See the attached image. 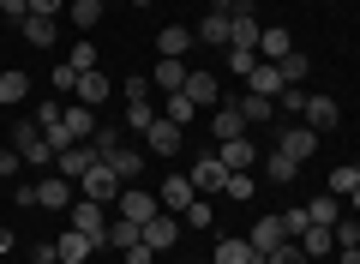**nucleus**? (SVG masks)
I'll return each mask as SVG.
<instances>
[{
  "mask_svg": "<svg viewBox=\"0 0 360 264\" xmlns=\"http://www.w3.org/2000/svg\"><path fill=\"white\" fill-rule=\"evenodd\" d=\"M115 210H120V222H150L156 210H162V199H156L150 187H139V180H132V187H120V199H115Z\"/></svg>",
  "mask_w": 360,
  "mask_h": 264,
  "instance_id": "f257e3e1",
  "label": "nucleus"
},
{
  "mask_svg": "<svg viewBox=\"0 0 360 264\" xmlns=\"http://www.w3.org/2000/svg\"><path fill=\"white\" fill-rule=\"evenodd\" d=\"M13 151L25 156L30 168H49V163H54V144L42 139V126H37V120H18V126H13Z\"/></svg>",
  "mask_w": 360,
  "mask_h": 264,
  "instance_id": "f03ea898",
  "label": "nucleus"
},
{
  "mask_svg": "<svg viewBox=\"0 0 360 264\" xmlns=\"http://www.w3.org/2000/svg\"><path fill=\"white\" fill-rule=\"evenodd\" d=\"M96 163H103V156H96V144L84 139V144H66V151L54 156V175H66V180H84Z\"/></svg>",
  "mask_w": 360,
  "mask_h": 264,
  "instance_id": "7ed1b4c3",
  "label": "nucleus"
},
{
  "mask_svg": "<svg viewBox=\"0 0 360 264\" xmlns=\"http://www.w3.org/2000/svg\"><path fill=\"white\" fill-rule=\"evenodd\" d=\"M186 180L198 187V199H210V192L229 187V168H222V156L210 151V156H198V163H193V175H186Z\"/></svg>",
  "mask_w": 360,
  "mask_h": 264,
  "instance_id": "20e7f679",
  "label": "nucleus"
},
{
  "mask_svg": "<svg viewBox=\"0 0 360 264\" xmlns=\"http://www.w3.org/2000/svg\"><path fill=\"white\" fill-rule=\"evenodd\" d=\"M120 187H127V180H120L108 163H96V168L84 175V199H96V204H115V199H120Z\"/></svg>",
  "mask_w": 360,
  "mask_h": 264,
  "instance_id": "39448f33",
  "label": "nucleus"
},
{
  "mask_svg": "<svg viewBox=\"0 0 360 264\" xmlns=\"http://www.w3.org/2000/svg\"><path fill=\"white\" fill-rule=\"evenodd\" d=\"M96 246H103L96 234H84V228H66V234L54 240V258H60V264H84V258H90Z\"/></svg>",
  "mask_w": 360,
  "mask_h": 264,
  "instance_id": "423d86ee",
  "label": "nucleus"
},
{
  "mask_svg": "<svg viewBox=\"0 0 360 264\" xmlns=\"http://www.w3.org/2000/svg\"><path fill=\"white\" fill-rule=\"evenodd\" d=\"M258 37H264V25H258V13H252V0H246L240 13L229 18V49H258Z\"/></svg>",
  "mask_w": 360,
  "mask_h": 264,
  "instance_id": "0eeeda50",
  "label": "nucleus"
},
{
  "mask_svg": "<svg viewBox=\"0 0 360 264\" xmlns=\"http://www.w3.org/2000/svg\"><path fill=\"white\" fill-rule=\"evenodd\" d=\"M276 151H283V156H295V163H307V156L319 151V132H312V126L300 120V126H288V132H276Z\"/></svg>",
  "mask_w": 360,
  "mask_h": 264,
  "instance_id": "6e6552de",
  "label": "nucleus"
},
{
  "mask_svg": "<svg viewBox=\"0 0 360 264\" xmlns=\"http://www.w3.org/2000/svg\"><path fill=\"white\" fill-rule=\"evenodd\" d=\"M37 204L42 210H72V180L66 175H42L37 180Z\"/></svg>",
  "mask_w": 360,
  "mask_h": 264,
  "instance_id": "1a4fd4ad",
  "label": "nucleus"
},
{
  "mask_svg": "<svg viewBox=\"0 0 360 264\" xmlns=\"http://www.w3.org/2000/svg\"><path fill=\"white\" fill-rule=\"evenodd\" d=\"M222 168H229V175H252V163H258V144L252 139H222Z\"/></svg>",
  "mask_w": 360,
  "mask_h": 264,
  "instance_id": "9d476101",
  "label": "nucleus"
},
{
  "mask_svg": "<svg viewBox=\"0 0 360 264\" xmlns=\"http://www.w3.org/2000/svg\"><path fill=\"white\" fill-rule=\"evenodd\" d=\"M72 228H84V234L103 240V234H108V204H96V199H72Z\"/></svg>",
  "mask_w": 360,
  "mask_h": 264,
  "instance_id": "9b49d317",
  "label": "nucleus"
},
{
  "mask_svg": "<svg viewBox=\"0 0 360 264\" xmlns=\"http://www.w3.org/2000/svg\"><path fill=\"white\" fill-rule=\"evenodd\" d=\"M180 240V216L174 210H156L150 222H144V246H156V252H168Z\"/></svg>",
  "mask_w": 360,
  "mask_h": 264,
  "instance_id": "f8f14e48",
  "label": "nucleus"
},
{
  "mask_svg": "<svg viewBox=\"0 0 360 264\" xmlns=\"http://www.w3.org/2000/svg\"><path fill=\"white\" fill-rule=\"evenodd\" d=\"M210 132H217V139H246L240 102H217V108H210Z\"/></svg>",
  "mask_w": 360,
  "mask_h": 264,
  "instance_id": "ddd939ff",
  "label": "nucleus"
},
{
  "mask_svg": "<svg viewBox=\"0 0 360 264\" xmlns=\"http://www.w3.org/2000/svg\"><path fill=\"white\" fill-rule=\"evenodd\" d=\"M156 199H162V210H174V216H186V204L198 199V187H193V180H180V175H168L162 187H156Z\"/></svg>",
  "mask_w": 360,
  "mask_h": 264,
  "instance_id": "4468645a",
  "label": "nucleus"
},
{
  "mask_svg": "<svg viewBox=\"0 0 360 264\" xmlns=\"http://www.w3.org/2000/svg\"><path fill=\"white\" fill-rule=\"evenodd\" d=\"M186 78H193V66H186V61H156V73H150V90L174 96V90H186Z\"/></svg>",
  "mask_w": 360,
  "mask_h": 264,
  "instance_id": "2eb2a0df",
  "label": "nucleus"
},
{
  "mask_svg": "<svg viewBox=\"0 0 360 264\" xmlns=\"http://www.w3.org/2000/svg\"><path fill=\"white\" fill-rule=\"evenodd\" d=\"M193 30H180V25H168V30H156V54L162 61H186V49H193Z\"/></svg>",
  "mask_w": 360,
  "mask_h": 264,
  "instance_id": "dca6fc26",
  "label": "nucleus"
},
{
  "mask_svg": "<svg viewBox=\"0 0 360 264\" xmlns=\"http://www.w3.org/2000/svg\"><path fill=\"white\" fill-rule=\"evenodd\" d=\"M144 139H150V151H156V156H174L186 132H180V126L168 120V114H156V126H150V132H144Z\"/></svg>",
  "mask_w": 360,
  "mask_h": 264,
  "instance_id": "f3484780",
  "label": "nucleus"
},
{
  "mask_svg": "<svg viewBox=\"0 0 360 264\" xmlns=\"http://www.w3.org/2000/svg\"><path fill=\"white\" fill-rule=\"evenodd\" d=\"M246 246H252L258 258H270V252L283 246V222H276V216H264V222H252V234H246Z\"/></svg>",
  "mask_w": 360,
  "mask_h": 264,
  "instance_id": "a211bd4d",
  "label": "nucleus"
},
{
  "mask_svg": "<svg viewBox=\"0 0 360 264\" xmlns=\"http://www.w3.org/2000/svg\"><path fill=\"white\" fill-rule=\"evenodd\" d=\"M186 96H193L198 108H217V102H222V78L217 73H193V78H186Z\"/></svg>",
  "mask_w": 360,
  "mask_h": 264,
  "instance_id": "6ab92c4d",
  "label": "nucleus"
},
{
  "mask_svg": "<svg viewBox=\"0 0 360 264\" xmlns=\"http://www.w3.org/2000/svg\"><path fill=\"white\" fill-rule=\"evenodd\" d=\"M300 120H307L312 132H330V126L342 120V108H336L330 96H307V114H300Z\"/></svg>",
  "mask_w": 360,
  "mask_h": 264,
  "instance_id": "aec40b11",
  "label": "nucleus"
},
{
  "mask_svg": "<svg viewBox=\"0 0 360 264\" xmlns=\"http://www.w3.org/2000/svg\"><path fill=\"white\" fill-rule=\"evenodd\" d=\"M210 264H258V252L246 246V234H222L217 240V258Z\"/></svg>",
  "mask_w": 360,
  "mask_h": 264,
  "instance_id": "412c9836",
  "label": "nucleus"
},
{
  "mask_svg": "<svg viewBox=\"0 0 360 264\" xmlns=\"http://www.w3.org/2000/svg\"><path fill=\"white\" fill-rule=\"evenodd\" d=\"M246 90H258V96H283V73H276V61H258L252 66V78H246Z\"/></svg>",
  "mask_w": 360,
  "mask_h": 264,
  "instance_id": "4be33fe9",
  "label": "nucleus"
},
{
  "mask_svg": "<svg viewBox=\"0 0 360 264\" xmlns=\"http://www.w3.org/2000/svg\"><path fill=\"white\" fill-rule=\"evenodd\" d=\"M18 37H25L30 49H54V37H60V30H54V18H42V13H30L25 25H18Z\"/></svg>",
  "mask_w": 360,
  "mask_h": 264,
  "instance_id": "5701e85b",
  "label": "nucleus"
},
{
  "mask_svg": "<svg viewBox=\"0 0 360 264\" xmlns=\"http://www.w3.org/2000/svg\"><path fill=\"white\" fill-rule=\"evenodd\" d=\"M103 163H108V168H115V175H120V180H127V187H132V180H139V175H144V156H139V151H127V144H115V151H108V156H103Z\"/></svg>",
  "mask_w": 360,
  "mask_h": 264,
  "instance_id": "b1692460",
  "label": "nucleus"
},
{
  "mask_svg": "<svg viewBox=\"0 0 360 264\" xmlns=\"http://www.w3.org/2000/svg\"><path fill=\"white\" fill-rule=\"evenodd\" d=\"M90 132H96V108H84V102H72V108H66V139H72V144H84Z\"/></svg>",
  "mask_w": 360,
  "mask_h": 264,
  "instance_id": "393cba45",
  "label": "nucleus"
},
{
  "mask_svg": "<svg viewBox=\"0 0 360 264\" xmlns=\"http://www.w3.org/2000/svg\"><path fill=\"white\" fill-rule=\"evenodd\" d=\"M30 96V73H18V66H6L0 73V108H13V102Z\"/></svg>",
  "mask_w": 360,
  "mask_h": 264,
  "instance_id": "a878e982",
  "label": "nucleus"
},
{
  "mask_svg": "<svg viewBox=\"0 0 360 264\" xmlns=\"http://www.w3.org/2000/svg\"><path fill=\"white\" fill-rule=\"evenodd\" d=\"M156 114H162V102H150V96L127 102V132H150V126H156Z\"/></svg>",
  "mask_w": 360,
  "mask_h": 264,
  "instance_id": "bb28decb",
  "label": "nucleus"
},
{
  "mask_svg": "<svg viewBox=\"0 0 360 264\" xmlns=\"http://www.w3.org/2000/svg\"><path fill=\"white\" fill-rule=\"evenodd\" d=\"M103 13H108L103 0H66V18H72L78 30H96V25H103Z\"/></svg>",
  "mask_w": 360,
  "mask_h": 264,
  "instance_id": "cd10ccee",
  "label": "nucleus"
},
{
  "mask_svg": "<svg viewBox=\"0 0 360 264\" xmlns=\"http://www.w3.org/2000/svg\"><path fill=\"white\" fill-rule=\"evenodd\" d=\"M103 96H108V73L103 66H96V73H78V102H84V108H96Z\"/></svg>",
  "mask_w": 360,
  "mask_h": 264,
  "instance_id": "c85d7f7f",
  "label": "nucleus"
},
{
  "mask_svg": "<svg viewBox=\"0 0 360 264\" xmlns=\"http://www.w3.org/2000/svg\"><path fill=\"white\" fill-rule=\"evenodd\" d=\"M300 252H307V258H330V252H336V234H330V228H319V222H312L307 234H300Z\"/></svg>",
  "mask_w": 360,
  "mask_h": 264,
  "instance_id": "c756f323",
  "label": "nucleus"
},
{
  "mask_svg": "<svg viewBox=\"0 0 360 264\" xmlns=\"http://www.w3.org/2000/svg\"><path fill=\"white\" fill-rule=\"evenodd\" d=\"M307 216H312L319 228H336V222H342V199H336V192H324V199L307 204Z\"/></svg>",
  "mask_w": 360,
  "mask_h": 264,
  "instance_id": "7c9ffc66",
  "label": "nucleus"
},
{
  "mask_svg": "<svg viewBox=\"0 0 360 264\" xmlns=\"http://www.w3.org/2000/svg\"><path fill=\"white\" fill-rule=\"evenodd\" d=\"M234 102H240V114H246V126H264L270 114H276V102H270V96H258V90H246V96H234Z\"/></svg>",
  "mask_w": 360,
  "mask_h": 264,
  "instance_id": "2f4dec72",
  "label": "nucleus"
},
{
  "mask_svg": "<svg viewBox=\"0 0 360 264\" xmlns=\"http://www.w3.org/2000/svg\"><path fill=\"white\" fill-rule=\"evenodd\" d=\"M288 49H295V37H288L283 25H276V30H264V37H258V61H283Z\"/></svg>",
  "mask_w": 360,
  "mask_h": 264,
  "instance_id": "473e14b6",
  "label": "nucleus"
},
{
  "mask_svg": "<svg viewBox=\"0 0 360 264\" xmlns=\"http://www.w3.org/2000/svg\"><path fill=\"white\" fill-rule=\"evenodd\" d=\"M193 37L210 42V49H229V18H222V13H205V25H198Z\"/></svg>",
  "mask_w": 360,
  "mask_h": 264,
  "instance_id": "72a5a7b5",
  "label": "nucleus"
},
{
  "mask_svg": "<svg viewBox=\"0 0 360 264\" xmlns=\"http://www.w3.org/2000/svg\"><path fill=\"white\" fill-rule=\"evenodd\" d=\"M276 73H283V84H307V73H312V61L300 49H288L283 61H276Z\"/></svg>",
  "mask_w": 360,
  "mask_h": 264,
  "instance_id": "f704fd0d",
  "label": "nucleus"
},
{
  "mask_svg": "<svg viewBox=\"0 0 360 264\" xmlns=\"http://www.w3.org/2000/svg\"><path fill=\"white\" fill-rule=\"evenodd\" d=\"M162 114H168V120H174V126H193V114H198V102L186 96V90H174V96H162Z\"/></svg>",
  "mask_w": 360,
  "mask_h": 264,
  "instance_id": "c9c22d12",
  "label": "nucleus"
},
{
  "mask_svg": "<svg viewBox=\"0 0 360 264\" xmlns=\"http://www.w3.org/2000/svg\"><path fill=\"white\" fill-rule=\"evenodd\" d=\"M354 187H360V163H342V168H330V180H324V192H336V199H348Z\"/></svg>",
  "mask_w": 360,
  "mask_h": 264,
  "instance_id": "e433bc0d",
  "label": "nucleus"
},
{
  "mask_svg": "<svg viewBox=\"0 0 360 264\" xmlns=\"http://www.w3.org/2000/svg\"><path fill=\"white\" fill-rule=\"evenodd\" d=\"M132 240H144V228H139V222H108V234H103V246H115V252H127Z\"/></svg>",
  "mask_w": 360,
  "mask_h": 264,
  "instance_id": "4c0bfd02",
  "label": "nucleus"
},
{
  "mask_svg": "<svg viewBox=\"0 0 360 264\" xmlns=\"http://www.w3.org/2000/svg\"><path fill=\"white\" fill-rule=\"evenodd\" d=\"M264 175L283 187V180H295V175H300V163H295V156H283V151H270V156H264Z\"/></svg>",
  "mask_w": 360,
  "mask_h": 264,
  "instance_id": "58836bf2",
  "label": "nucleus"
},
{
  "mask_svg": "<svg viewBox=\"0 0 360 264\" xmlns=\"http://www.w3.org/2000/svg\"><path fill=\"white\" fill-rule=\"evenodd\" d=\"M276 222H283V240H300V234L312 228V216H307V204H295V210H283Z\"/></svg>",
  "mask_w": 360,
  "mask_h": 264,
  "instance_id": "ea45409f",
  "label": "nucleus"
},
{
  "mask_svg": "<svg viewBox=\"0 0 360 264\" xmlns=\"http://www.w3.org/2000/svg\"><path fill=\"white\" fill-rule=\"evenodd\" d=\"M49 84L60 90V96H78V66H72V61H60V66L49 73Z\"/></svg>",
  "mask_w": 360,
  "mask_h": 264,
  "instance_id": "a19ab883",
  "label": "nucleus"
},
{
  "mask_svg": "<svg viewBox=\"0 0 360 264\" xmlns=\"http://www.w3.org/2000/svg\"><path fill=\"white\" fill-rule=\"evenodd\" d=\"M66 61H72L78 73H96V42H90V37H78V42H72V54H66Z\"/></svg>",
  "mask_w": 360,
  "mask_h": 264,
  "instance_id": "79ce46f5",
  "label": "nucleus"
},
{
  "mask_svg": "<svg viewBox=\"0 0 360 264\" xmlns=\"http://www.w3.org/2000/svg\"><path fill=\"white\" fill-rule=\"evenodd\" d=\"M330 234H336V246H360V216H354V210H342V222H336Z\"/></svg>",
  "mask_w": 360,
  "mask_h": 264,
  "instance_id": "37998d69",
  "label": "nucleus"
},
{
  "mask_svg": "<svg viewBox=\"0 0 360 264\" xmlns=\"http://www.w3.org/2000/svg\"><path fill=\"white\" fill-rule=\"evenodd\" d=\"M252 66H258V49H229V73L234 78H252Z\"/></svg>",
  "mask_w": 360,
  "mask_h": 264,
  "instance_id": "c03bdc74",
  "label": "nucleus"
},
{
  "mask_svg": "<svg viewBox=\"0 0 360 264\" xmlns=\"http://www.w3.org/2000/svg\"><path fill=\"white\" fill-rule=\"evenodd\" d=\"M264 264H312V258H307V252H300V240H283V246L270 252Z\"/></svg>",
  "mask_w": 360,
  "mask_h": 264,
  "instance_id": "a18cd8bd",
  "label": "nucleus"
},
{
  "mask_svg": "<svg viewBox=\"0 0 360 264\" xmlns=\"http://www.w3.org/2000/svg\"><path fill=\"white\" fill-rule=\"evenodd\" d=\"M186 222H193V228H210V222H217V210H210V199H193V204H186Z\"/></svg>",
  "mask_w": 360,
  "mask_h": 264,
  "instance_id": "49530a36",
  "label": "nucleus"
},
{
  "mask_svg": "<svg viewBox=\"0 0 360 264\" xmlns=\"http://www.w3.org/2000/svg\"><path fill=\"white\" fill-rule=\"evenodd\" d=\"M222 192L240 204V199H252V192H258V180H252V175H229V187H222Z\"/></svg>",
  "mask_w": 360,
  "mask_h": 264,
  "instance_id": "de8ad7c7",
  "label": "nucleus"
},
{
  "mask_svg": "<svg viewBox=\"0 0 360 264\" xmlns=\"http://www.w3.org/2000/svg\"><path fill=\"white\" fill-rule=\"evenodd\" d=\"M283 108H288V114H307V90H300V84H283Z\"/></svg>",
  "mask_w": 360,
  "mask_h": 264,
  "instance_id": "09e8293b",
  "label": "nucleus"
},
{
  "mask_svg": "<svg viewBox=\"0 0 360 264\" xmlns=\"http://www.w3.org/2000/svg\"><path fill=\"white\" fill-rule=\"evenodd\" d=\"M120 258H127V264H156V246H144V240H132V246L120 252Z\"/></svg>",
  "mask_w": 360,
  "mask_h": 264,
  "instance_id": "8fccbe9b",
  "label": "nucleus"
},
{
  "mask_svg": "<svg viewBox=\"0 0 360 264\" xmlns=\"http://www.w3.org/2000/svg\"><path fill=\"white\" fill-rule=\"evenodd\" d=\"M0 13L13 18V25H25V18H30V0H0Z\"/></svg>",
  "mask_w": 360,
  "mask_h": 264,
  "instance_id": "3c124183",
  "label": "nucleus"
},
{
  "mask_svg": "<svg viewBox=\"0 0 360 264\" xmlns=\"http://www.w3.org/2000/svg\"><path fill=\"white\" fill-rule=\"evenodd\" d=\"M18 163H25V156H18L13 144H0V175H18Z\"/></svg>",
  "mask_w": 360,
  "mask_h": 264,
  "instance_id": "603ef678",
  "label": "nucleus"
},
{
  "mask_svg": "<svg viewBox=\"0 0 360 264\" xmlns=\"http://www.w3.org/2000/svg\"><path fill=\"white\" fill-rule=\"evenodd\" d=\"M30 13H42V18H60V13H66V0H30Z\"/></svg>",
  "mask_w": 360,
  "mask_h": 264,
  "instance_id": "864d4df0",
  "label": "nucleus"
},
{
  "mask_svg": "<svg viewBox=\"0 0 360 264\" xmlns=\"http://www.w3.org/2000/svg\"><path fill=\"white\" fill-rule=\"evenodd\" d=\"M336 264H360V246H336Z\"/></svg>",
  "mask_w": 360,
  "mask_h": 264,
  "instance_id": "5fc2aeb1",
  "label": "nucleus"
},
{
  "mask_svg": "<svg viewBox=\"0 0 360 264\" xmlns=\"http://www.w3.org/2000/svg\"><path fill=\"white\" fill-rule=\"evenodd\" d=\"M37 264H60V258H54V246H37Z\"/></svg>",
  "mask_w": 360,
  "mask_h": 264,
  "instance_id": "6e6d98bb",
  "label": "nucleus"
},
{
  "mask_svg": "<svg viewBox=\"0 0 360 264\" xmlns=\"http://www.w3.org/2000/svg\"><path fill=\"white\" fill-rule=\"evenodd\" d=\"M13 246H18V240H13V234H6V228H0V252H13Z\"/></svg>",
  "mask_w": 360,
  "mask_h": 264,
  "instance_id": "4d7b16f0",
  "label": "nucleus"
},
{
  "mask_svg": "<svg viewBox=\"0 0 360 264\" xmlns=\"http://www.w3.org/2000/svg\"><path fill=\"white\" fill-rule=\"evenodd\" d=\"M348 204H354V216H360V187H354V192H348Z\"/></svg>",
  "mask_w": 360,
  "mask_h": 264,
  "instance_id": "13d9d810",
  "label": "nucleus"
},
{
  "mask_svg": "<svg viewBox=\"0 0 360 264\" xmlns=\"http://www.w3.org/2000/svg\"><path fill=\"white\" fill-rule=\"evenodd\" d=\"M132 6H150V0H132Z\"/></svg>",
  "mask_w": 360,
  "mask_h": 264,
  "instance_id": "bf43d9fd",
  "label": "nucleus"
},
{
  "mask_svg": "<svg viewBox=\"0 0 360 264\" xmlns=\"http://www.w3.org/2000/svg\"><path fill=\"white\" fill-rule=\"evenodd\" d=\"M258 264H264V258H258Z\"/></svg>",
  "mask_w": 360,
  "mask_h": 264,
  "instance_id": "052dcab7",
  "label": "nucleus"
}]
</instances>
